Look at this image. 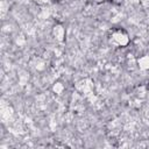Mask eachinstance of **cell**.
Segmentation results:
<instances>
[{"instance_id": "cell-1", "label": "cell", "mask_w": 149, "mask_h": 149, "mask_svg": "<svg viewBox=\"0 0 149 149\" xmlns=\"http://www.w3.org/2000/svg\"><path fill=\"white\" fill-rule=\"evenodd\" d=\"M107 40H108V43L115 48H125L129 44V41H130L128 33L120 27L111 29L107 35Z\"/></svg>"}, {"instance_id": "cell-2", "label": "cell", "mask_w": 149, "mask_h": 149, "mask_svg": "<svg viewBox=\"0 0 149 149\" xmlns=\"http://www.w3.org/2000/svg\"><path fill=\"white\" fill-rule=\"evenodd\" d=\"M52 33H54L55 38L58 40V41H63L64 37H65V30H64V28H63L62 24H56V26L54 27Z\"/></svg>"}, {"instance_id": "cell-3", "label": "cell", "mask_w": 149, "mask_h": 149, "mask_svg": "<svg viewBox=\"0 0 149 149\" xmlns=\"http://www.w3.org/2000/svg\"><path fill=\"white\" fill-rule=\"evenodd\" d=\"M106 1H113V0H95V2L101 3V2H106Z\"/></svg>"}, {"instance_id": "cell-4", "label": "cell", "mask_w": 149, "mask_h": 149, "mask_svg": "<svg viewBox=\"0 0 149 149\" xmlns=\"http://www.w3.org/2000/svg\"><path fill=\"white\" fill-rule=\"evenodd\" d=\"M147 90H148V91H149V80H148V81H147Z\"/></svg>"}]
</instances>
